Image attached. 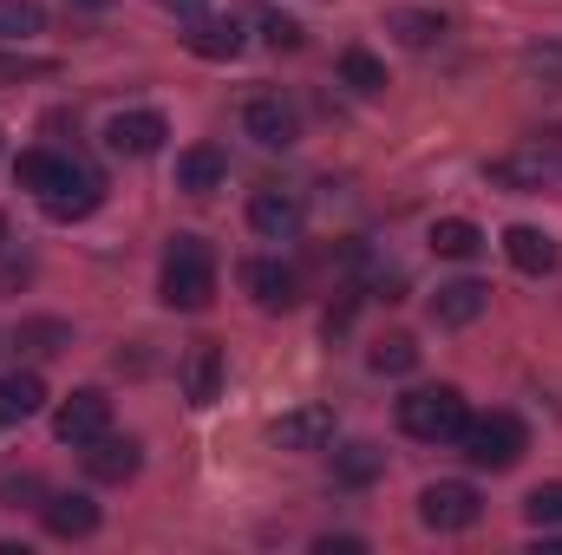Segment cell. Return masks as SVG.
Returning <instances> with one entry per match:
<instances>
[{
  "label": "cell",
  "mask_w": 562,
  "mask_h": 555,
  "mask_svg": "<svg viewBox=\"0 0 562 555\" xmlns=\"http://www.w3.org/2000/svg\"><path fill=\"white\" fill-rule=\"evenodd\" d=\"M164 138H170L164 112H112L105 118V150L112 157H157Z\"/></svg>",
  "instance_id": "obj_9"
},
{
  "label": "cell",
  "mask_w": 562,
  "mask_h": 555,
  "mask_svg": "<svg viewBox=\"0 0 562 555\" xmlns=\"http://www.w3.org/2000/svg\"><path fill=\"white\" fill-rule=\"evenodd\" d=\"M40 203H46L53 223H79V216H92V209L105 203V177H99L92 163H72V177H66L53 196H40Z\"/></svg>",
  "instance_id": "obj_11"
},
{
  "label": "cell",
  "mask_w": 562,
  "mask_h": 555,
  "mask_svg": "<svg viewBox=\"0 0 562 555\" xmlns=\"http://www.w3.org/2000/svg\"><path fill=\"white\" fill-rule=\"evenodd\" d=\"M360 536H314V555H360Z\"/></svg>",
  "instance_id": "obj_33"
},
{
  "label": "cell",
  "mask_w": 562,
  "mask_h": 555,
  "mask_svg": "<svg viewBox=\"0 0 562 555\" xmlns=\"http://www.w3.org/2000/svg\"><path fill=\"white\" fill-rule=\"evenodd\" d=\"M105 431H112V399H105L99 386H79L72 399H59V412H53V438H59V444L86 451V444L105 438Z\"/></svg>",
  "instance_id": "obj_6"
},
{
  "label": "cell",
  "mask_w": 562,
  "mask_h": 555,
  "mask_svg": "<svg viewBox=\"0 0 562 555\" xmlns=\"http://www.w3.org/2000/svg\"><path fill=\"white\" fill-rule=\"evenodd\" d=\"M380 471H386V451L380 444H340L334 451V484L340 490H367Z\"/></svg>",
  "instance_id": "obj_24"
},
{
  "label": "cell",
  "mask_w": 562,
  "mask_h": 555,
  "mask_svg": "<svg viewBox=\"0 0 562 555\" xmlns=\"http://www.w3.org/2000/svg\"><path fill=\"white\" fill-rule=\"evenodd\" d=\"M276 451H327L334 444V406H294L276 418Z\"/></svg>",
  "instance_id": "obj_12"
},
{
  "label": "cell",
  "mask_w": 562,
  "mask_h": 555,
  "mask_svg": "<svg viewBox=\"0 0 562 555\" xmlns=\"http://www.w3.org/2000/svg\"><path fill=\"white\" fill-rule=\"evenodd\" d=\"M524 517H530V530H562V484H537L524 497Z\"/></svg>",
  "instance_id": "obj_29"
},
{
  "label": "cell",
  "mask_w": 562,
  "mask_h": 555,
  "mask_svg": "<svg viewBox=\"0 0 562 555\" xmlns=\"http://www.w3.org/2000/svg\"><path fill=\"white\" fill-rule=\"evenodd\" d=\"M40 523H46V536H59V543H86V536H99L105 510H99L86 490H46Z\"/></svg>",
  "instance_id": "obj_7"
},
{
  "label": "cell",
  "mask_w": 562,
  "mask_h": 555,
  "mask_svg": "<svg viewBox=\"0 0 562 555\" xmlns=\"http://www.w3.org/2000/svg\"><path fill=\"white\" fill-rule=\"evenodd\" d=\"M262 39H269L276 53H294V46H301V20H288V13H262Z\"/></svg>",
  "instance_id": "obj_32"
},
{
  "label": "cell",
  "mask_w": 562,
  "mask_h": 555,
  "mask_svg": "<svg viewBox=\"0 0 562 555\" xmlns=\"http://www.w3.org/2000/svg\"><path fill=\"white\" fill-rule=\"evenodd\" d=\"M66 7H72V13H105L112 0H66Z\"/></svg>",
  "instance_id": "obj_35"
},
{
  "label": "cell",
  "mask_w": 562,
  "mask_h": 555,
  "mask_svg": "<svg viewBox=\"0 0 562 555\" xmlns=\"http://www.w3.org/2000/svg\"><path fill=\"white\" fill-rule=\"evenodd\" d=\"M164 13H177V20H203L210 0H164Z\"/></svg>",
  "instance_id": "obj_34"
},
{
  "label": "cell",
  "mask_w": 562,
  "mask_h": 555,
  "mask_svg": "<svg viewBox=\"0 0 562 555\" xmlns=\"http://www.w3.org/2000/svg\"><path fill=\"white\" fill-rule=\"evenodd\" d=\"M138 464H144L138 438L105 431V438H92V444H86V477H92V484H125V477H138Z\"/></svg>",
  "instance_id": "obj_14"
},
{
  "label": "cell",
  "mask_w": 562,
  "mask_h": 555,
  "mask_svg": "<svg viewBox=\"0 0 562 555\" xmlns=\"http://www.w3.org/2000/svg\"><path fill=\"white\" fill-rule=\"evenodd\" d=\"M340 86L360 92V99H373V92H386V66H380L367 46H347V53H340Z\"/></svg>",
  "instance_id": "obj_26"
},
{
  "label": "cell",
  "mask_w": 562,
  "mask_h": 555,
  "mask_svg": "<svg viewBox=\"0 0 562 555\" xmlns=\"http://www.w3.org/2000/svg\"><path fill=\"white\" fill-rule=\"evenodd\" d=\"M464 418L471 412H464V393L458 386H419V393L400 399V431L419 438V444H458Z\"/></svg>",
  "instance_id": "obj_3"
},
{
  "label": "cell",
  "mask_w": 562,
  "mask_h": 555,
  "mask_svg": "<svg viewBox=\"0 0 562 555\" xmlns=\"http://www.w3.org/2000/svg\"><path fill=\"white\" fill-rule=\"evenodd\" d=\"M458 451H464V464H477V471H510V464L530 451V431H524L517 412H484V418H464Z\"/></svg>",
  "instance_id": "obj_2"
},
{
  "label": "cell",
  "mask_w": 562,
  "mask_h": 555,
  "mask_svg": "<svg viewBox=\"0 0 562 555\" xmlns=\"http://www.w3.org/2000/svg\"><path fill=\"white\" fill-rule=\"evenodd\" d=\"M484 307H491V287H484V281H471V275L445 281V287L431 294V320H438V327H471Z\"/></svg>",
  "instance_id": "obj_19"
},
{
  "label": "cell",
  "mask_w": 562,
  "mask_h": 555,
  "mask_svg": "<svg viewBox=\"0 0 562 555\" xmlns=\"http://www.w3.org/2000/svg\"><path fill=\"white\" fill-rule=\"evenodd\" d=\"M301 223H307V203L294 196V190H256L249 196V229L262 236V242H294L301 236Z\"/></svg>",
  "instance_id": "obj_8"
},
{
  "label": "cell",
  "mask_w": 562,
  "mask_h": 555,
  "mask_svg": "<svg viewBox=\"0 0 562 555\" xmlns=\"http://www.w3.org/2000/svg\"><path fill=\"white\" fill-rule=\"evenodd\" d=\"M504 256H510V269H524V275H557L562 262V242L550 229H530V223H510L504 229Z\"/></svg>",
  "instance_id": "obj_15"
},
{
  "label": "cell",
  "mask_w": 562,
  "mask_h": 555,
  "mask_svg": "<svg viewBox=\"0 0 562 555\" xmlns=\"http://www.w3.org/2000/svg\"><path fill=\"white\" fill-rule=\"evenodd\" d=\"M66 177H72V157H59V150H20L13 157V183L33 196H53Z\"/></svg>",
  "instance_id": "obj_21"
},
{
  "label": "cell",
  "mask_w": 562,
  "mask_h": 555,
  "mask_svg": "<svg viewBox=\"0 0 562 555\" xmlns=\"http://www.w3.org/2000/svg\"><path fill=\"white\" fill-rule=\"evenodd\" d=\"M367 360H373V373H413V366H419V340H413V333H393V340H380Z\"/></svg>",
  "instance_id": "obj_28"
},
{
  "label": "cell",
  "mask_w": 562,
  "mask_h": 555,
  "mask_svg": "<svg viewBox=\"0 0 562 555\" xmlns=\"http://www.w3.org/2000/svg\"><path fill=\"white\" fill-rule=\"evenodd\" d=\"M183 46H190L196 59H236V53L249 46V33H243V20H236V13H203V20H190Z\"/></svg>",
  "instance_id": "obj_16"
},
{
  "label": "cell",
  "mask_w": 562,
  "mask_h": 555,
  "mask_svg": "<svg viewBox=\"0 0 562 555\" xmlns=\"http://www.w3.org/2000/svg\"><path fill=\"white\" fill-rule=\"evenodd\" d=\"M0 242H7V216H0Z\"/></svg>",
  "instance_id": "obj_36"
},
{
  "label": "cell",
  "mask_w": 562,
  "mask_h": 555,
  "mask_svg": "<svg viewBox=\"0 0 562 555\" xmlns=\"http://www.w3.org/2000/svg\"><path fill=\"white\" fill-rule=\"evenodd\" d=\"M386 33H393L406 53H431V46H445L451 20H445L438 7H393V13H386Z\"/></svg>",
  "instance_id": "obj_18"
},
{
  "label": "cell",
  "mask_w": 562,
  "mask_h": 555,
  "mask_svg": "<svg viewBox=\"0 0 562 555\" xmlns=\"http://www.w3.org/2000/svg\"><path fill=\"white\" fill-rule=\"evenodd\" d=\"M243 132L262 144V150H288V144L301 138V118H294V105H281L276 92H262V99L243 105Z\"/></svg>",
  "instance_id": "obj_13"
},
{
  "label": "cell",
  "mask_w": 562,
  "mask_h": 555,
  "mask_svg": "<svg viewBox=\"0 0 562 555\" xmlns=\"http://www.w3.org/2000/svg\"><path fill=\"white\" fill-rule=\"evenodd\" d=\"M557 170L562 163L543 150V144H524V150L491 157V163H484V183H491V190H510V196H537V190L557 183Z\"/></svg>",
  "instance_id": "obj_5"
},
{
  "label": "cell",
  "mask_w": 562,
  "mask_h": 555,
  "mask_svg": "<svg viewBox=\"0 0 562 555\" xmlns=\"http://www.w3.org/2000/svg\"><path fill=\"white\" fill-rule=\"evenodd\" d=\"M46 406V386H40V373H0V424H26V418Z\"/></svg>",
  "instance_id": "obj_22"
},
{
  "label": "cell",
  "mask_w": 562,
  "mask_h": 555,
  "mask_svg": "<svg viewBox=\"0 0 562 555\" xmlns=\"http://www.w3.org/2000/svg\"><path fill=\"white\" fill-rule=\"evenodd\" d=\"M183 399H190L196 412L223 399V347H210V340H203V347H190V353H183Z\"/></svg>",
  "instance_id": "obj_20"
},
{
  "label": "cell",
  "mask_w": 562,
  "mask_h": 555,
  "mask_svg": "<svg viewBox=\"0 0 562 555\" xmlns=\"http://www.w3.org/2000/svg\"><path fill=\"white\" fill-rule=\"evenodd\" d=\"M157 294H164V307H177V314H196V307H210V294H216V256H210V242H196V236H177V242L164 249Z\"/></svg>",
  "instance_id": "obj_1"
},
{
  "label": "cell",
  "mask_w": 562,
  "mask_h": 555,
  "mask_svg": "<svg viewBox=\"0 0 562 555\" xmlns=\"http://www.w3.org/2000/svg\"><path fill=\"white\" fill-rule=\"evenodd\" d=\"M13 347H20L26 360H53V353L72 347V327L53 320V314H40V320H20V327H13Z\"/></svg>",
  "instance_id": "obj_23"
},
{
  "label": "cell",
  "mask_w": 562,
  "mask_h": 555,
  "mask_svg": "<svg viewBox=\"0 0 562 555\" xmlns=\"http://www.w3.org/2000/svg\"><path fill=\"white\" fill-rule=\"evenodd\" d=\"M243 287H249V301L269 307V314H288V307L301 301V275H294L281 256H256V262H243Z\"/></svg>",
  "instance_id": "obj_10"
},
{
  "label": "cell",
  "mask_w": 562,
  "mask_h": 555,
  "mask_svg": "<svg viewBox=\"0 0 562 555\" xmlns=\"http://www.w3.org/2000/svg\"><path fill=\"white\" fill-rule=\"evenodd\" d=\"M477 517H484V497L464 477H445V484L419 490V523L438 530V536H464V530H477Z\"/></svg>",
  "instance_id": "obj_4"
},
{
  "label": "cell",
  "mask_w": 562,
  "mask_h": 555,
  "mask_svg": "<svg viewBox=\"0 0 562 555\" xmlns=\"http://www.w3.org/2000/svg\"><path fill=\"white\" fill-rule=\"evenodd\" d=\"M431 249H438L445 262H471V256L484 249V229H477L471 216H438V223H431Z\"/></svg>",
  "instance_id": "obj_25"
},
{
  "label": "cell",
  "mask_w": 562,
  "mask_h": 555,
  "mask_svg": "<svg viewBox=\"0 0 562 555\" xmlns=\"http://www.w3.org/2000/svg\"><path fill=\"white\" fill-rule=\"evenodd\" d=\"M0 503H13V510L33 503V510H40V503H46V484H40L33 471H7V477H0Z\"/></svg>",
  "instance_id": "obj_31"
},
{
  "label": "cell",
  "mask_w": 562,
  "mask_h": 555,
  "mask_svg": "<svg viewBox=\"0 0 562 555\" xmlns=\"http://www.w3.org/2000/svg\"><path fill=\"white\" fill-rule=\"evenodd\" d=\"M46 33V7L40 0H0V39L20 46V39H40Z\"/></svg>",
  "instance_id": "obj_27"
},
{
  "label": "cell",
  "mask_w": 562,
  "mask_h": 555,
  "mask_svg": "<svg viewBox=\"0 0 562 555\" xmlns=\"http://www.w3.org/2000/svg\"><path fill=\"white\" fill-rule=\"evenodd\" d=\"M223 183H229V150H223V144H190V150L177 157V190L210 196V190H223Z\"/></svg>",
  "instance_id": "obj_17"
},
{
  "label": "cell",
  "mask_w": 562,
  "mask_h": 555,
  "mask_svg": "<svg viewBox=\"0 0 562 555\" xmlns=\"http://www.w3.org/2000/svg\"><path fill=\"white\" fill-rule=\"evenodd\" d=\"M33 281V256L20 242H0V294H20Z\"/></svg>",
  "instance_id": "obj_30"
}]
</instances>
